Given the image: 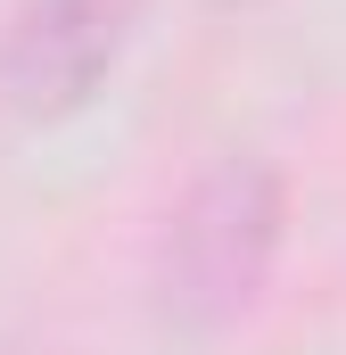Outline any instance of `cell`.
Listing matches in <instances>:
<instances>
[{
	"mask_svg": "<svg viewBox=\"0 0 346 355\" xmlns=\"http://www.w3.org/2000/svg\"><path fill=\"white\" fill-rule=\"evenodd\" d=\"M280 223H289V182L264 149H223L215 166H198L157 223V248H149L157 322L190 331V339L239 322L280 257Z\"/></svg>",
	"mask_w": 346,
	"mask_h": 355,
	"instance_id": "1",
	"label": "cell"
},
{
	"mask_svg": "<svg viewBox=\"0 0 346 355\" xmlns=\"http://www.w3.org/2000/svg\"><path fill=\"white\" fill-rule=\"evenodd\" d=\"M215 8H239V0H215Z\"/></svg>",
	"mask_w": 346,
	"mask_h": 355,
	"instance_id": "3",
	"label": "cell"
},
{
	"mask_svg": "<svg viewBox=\"0 0 346 355\" xmlns=\"http://www.w3.org/2000/svg\"><path fill=\"white\" fill-rule=\"evenodd\" d=\"M132 0H17L0 25V107L17 116H66L124 50Z\"/></svg>",
	"mask_w": 346,
	"mask_h": 355,
	"instance_id": "2",
	"label": "cell"
}]
</instances>
